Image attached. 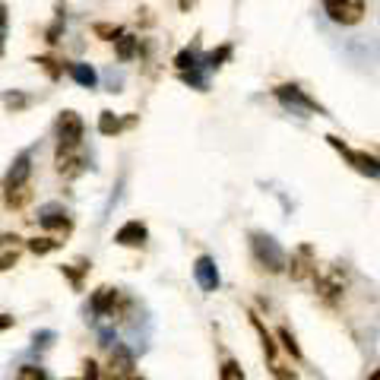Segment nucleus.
Here are the masks:
<instances>
[{"mask_svg":"<svg viewBox=\"0 0 380 380\" xmlns=\"http://www.w3.org/2000/svg\"><path fill=\"white\" fill-rule=\"evenodd\" d=\"M250 250H254V260L260 263L267 273H282V269H289V257H285L282 244L276 241L273 235L254 232L250 235Z\"/></svg>","mask_w":380,"mask_h":380,"instance_id":"nucleus-1","label":"nucleus"},{"mask_svg":"<svg viewBox=\"0 0 380 380\" xmlns=\"http://www.w3.org/2000/svg\"><path fill=\"white\" fill-rule=\"evenodd\" d=\"M276 99L282 101V108H289L291 114H301V118H311V114H327L301 86L295 83H285V86H276Z\"/></svg>","mask_w":380,"mask_h":380,"instance_id":"nucleus-2","label":"nucleus"},{"mask_svg":"<svg viewBox=\"0 0 380 380\" xmlns=\"http://www.w3.org/2000/svg\"><path fill=\"white\" fill-rule=\"evenodd\" d=\"M327 142L332 149H336L339 155H342L345 162H349L352 168H355L358 174H364V178H374L380 181V159H374V155H368V152H362V149H352V146H345L339 137H327Z\"/></svg>","mask_w":380,"mask_h":380,"instance_id":"nucleus-3","label":"nucleus"},{"mask_svg":"<svg viewBox=\"0 0 380 380\" xmlns=\"http://www.w3.org/2000/svg\"><path fill=\"white\" fill-rule=\"evenodd\" d=\"M323 13L336 26H358L368 6H364V0H323Z\"/></svg>","mask_w":380,"mask_h":380,"instance_id":"nucleus-4","label":"nucleus"},{"mask_svg":"<svg viewBox=\"0 0 380 380\" xmlns=\"http://www.w3.org/2000/svg\"><path fill=\"white\" fill-rule=\"evenodd\" d=\"M83 130H86V124L77 111H60V118H57V149H79Z\"/></svg>","mask_w":380,"mask_h":380,"instance_id":"nucleus-5","label":"nucleus"},{"mask_svg":"<svg viewBox=\"0 0 380 380\" xmlns=\"http://www.w3.org/2000/svg\"><path fill=\"white\" fill-rule=\"evenodd\" d=\"M137 355L127 349L124 342H114V349L108 352V380H127L137 374Z\"/></svg>","mask_w":380,"mask_h":380,"instance_id":"nucleus-6","label":"nucleus"},{"mask_svg":"<svg viewBox=\"0 0 380 380\" xmlns=\"http://www.w3.org/2000/svg\"><path fill=\"white\" fill-rule=\"evenodd\" d=\"M317 273V260H314V247L311 244H301V247L291 250V260H289V276L295 282H304Z\"/></svg>","mask_w":380,"mask_h":380,"instance_id":"nucleus-7","label":"nucleus"},{"mask_svg":"<svg viewBox=\"0 0 380 380\" xmlns=\"http://www.w3.org/2000/svg\"><path fill=\"white\" fill-rule=\"evenodd\" d=\"M194 279H196V285H200L203 291H206V295H213V291L222 285L219 267H216V260L209 254H203V257H196L194 260Z\"/></svg>","mask_w":380,"mask_h":380,"instance_id":"nucleus-8","label":"nucleus"},{"mask_svg":"<svg viewBox=\"0 0 380 380\" xmlns=\"http://www.w3.org/2000/svg\"><path fill=\"white\" fill-rule=\"evenodd\" d=\"M114 241H118L121 247H142V244L149 241V228L142 225V222L130 219V222H124V225L114 232Z\"/></svg>","mask_w":380,"mask_h":380,"instance_id":"nucleus-9","label":"nucleus"},{"mask_svg":"<svg viewBox=\"0 0 380 380\" xmlns=\"http://www.w3.org/2000/svg\"><path fill=\"white\" fill-rule=\"evenodd\" d=\"M38 225H42V228H64V232H70V216H67V209L60 206V203H45V206L38 209Z\"/></svg>","mask_w":380,"mask_h":380,"instance_id":"nucleus-10","label":"nucleus"},{"mask_svg":"<svg viewBox=\"0 0 380 380\" xmlns=\"http://www.w3.org/2000/svg\"><path fill=\"white\" fill-rule=\"evenodd\" d=\"M29 174H32V155L23 152V155H16V159H13L10 172H6V178H4V187H23V184H29Z\"/></svg>","mask_w":380,"mask_h":380,"instance_id":"nucleus-11","label":"nucleus"},{"mask_svg":"<svg viewBox=\"0 0 380 380\" xmlns=\"http://www.w3.org/2000/svg\"><path fill=\"white\" fill-rule=\"evenodd\" d=\"M114 301H118V289H111V285H101V289L92 291L89 311H92L95 317H111L114 314Z\"/></svg>","mask_w":380,"mask_h":380,"instance_id":"nucleus-12","label":"nucleus"},{"mask_svg":"<svg viewBox=\"0 0 380 380\" xmlns=\"http://www.w3.org/2000/svg\"><path fill=\"white\" fill-rule=\"evenodd\" d=\"M19 254H23V238L16 235H0V273L16 267Z\"/></svg>","mask_w":380,"mask_h":380,"instance_id":"nucleus-13","label":"nucleus"},{"mask_svg":"<svg viewBox=\"0 0 380 380\" xmlns=\"http://www.w3.org/2000/svg\"><path fill=\"white\" fill-rule=\"evenodd\" d=\"M174 67H178L181 73H187V70H203V57H200V45H187L184 51L174 57Z\"/></svg>","mask_w":380,"mask_h":380,"instance_id":"nucleus-14","label":"nucleus"},{"mask_svg":"<svg viewBox=\"0 0 380 380\" xmlns=\"http://www.w3.org/2000/svg\"><path fill=\"white\" fill-rule=\"evenodd\" d=\"M70 77L77 79L83 89H95V86H99V73H95L89 64H70Z\"/></svg>","mask_w":380,"mask_h":380,"instance_id":"nucleus-15","label":"nucleus"},{"mask_svg":"<svg viewBox=\"0 0 380 380\" xmlns=\"http://www.w3.org/2000/svg\"><path fill=\"white\" fill-rule=\"evenodd\" d=\"M121 127H124V121H121L114 111H101L99 114V133H105V137H114V133H121Z\"/></svg>","mask_w":380,"mask_h":380,"instance_id":"nucleus-16","label":"nucleus"},{"mask_svg":"<svg viewBox=\"0 0 380 380\" xmlns=\"http://www.w3.org/2000/svg\"><path fill=\"white\" fill-rule=\"evenodd\" d=\"M29 196H32L29 184H23V187H6V206H10V209H19V206H26V203H29Z\"/></svg>","mask_w":380,"mask_h":380,"instance_id":"nucleus-17","label":"nucleus"},{"mask_svg":"<svg viewBox=\"0 0 380 380\" xmlns=\"http://www.w3.org/2000/svg\"><path fill=\"white\" fill-rule=\"evenodd\" d=\"M228 57H232V48H228V45H222L219 51H209L206 57H203V70H219V67H222V60H228Z\"/></svg>","mask_w":380,"mask_h":380,"instance_id":"nucleus-18","label":"nucleus"},{"mask_svg":"<svg viewBox=\"0 0 380 380\" xmlns=\"http://www.w3.org/2000/svg\"><path fill=\"white\" fill-rule=\"evenodd\" d=\"M137 48H140V38L121 35V38H118V57H121V60H133V57H137Z\"/></svg>","mask_w":380,"mask_h":380,"instance_id":"nucleus-19","label":"nucleus"},{"mask_svg":"<svg viewBox=\"0 0 380 380\" xmlns=\"http://www.w3.org/2000/svg\"><path fill=\"white\" fill-rule=\"evenodd\" d=\"M26 247H29L35 257H45V254H51V250H57L60 241H54V238H32Z\"/></svg>","mask_w":380,"mask_h":380,"instance_id":"nucleus-20","label":"nucleus"},{"mask_svg":"<svg viewBox=\"0 0 380 380\" xmlns=\"http://www.w3.org/2000/svg\"><path fill=\"white\" fill-rule=\"evenodd\" d=\"M276 336L282 339V349L289 352V355H291V358H295V362H298V358H301V349H298V342H295V336H291V330L279 327V330H276Z\"/></svg>","mask_w":380,"mask_h":380,"instance_id":"nucleus-21","label":"nucleus"},{"mask_svg":"<svg viewBox=\"0 0 380 380\" xmlns=\"http://www.w3.org/2000/svg\"><path fill=\"white\" fill-rule=\"evenodd\" d=\"M16 380H48V374L38 364H23V368L16 371Z\"/></svg>","mask_w":380,"mask_h":380,"instance_id":"nucleus-22","label":"nucleus"},{"mask_svg":"<svg viewBox=\"0 0 380 380\" xmlns=\"http://www.w3.org/2000/svg\"><path fill=\"white\" fill-rule=\"evenodd\" d=\"M86 269H89V263L83 260V263H79V269H73V267H60V273H64L67 279H70V282L79 289V285H83V273H86Z\"/></svg>","mask_w":380,"mask_h":380,"instance_id":"nucleus-23","label":"nucleus"},{"mask_svg":"<svg viewBox=\"0 0 380 380\" xmlns=\"http://www.w3.org/2000/svg\"><path fill=\"white\" fill-rule=\"evenodd\" d=\"M95 35H101V38H105V42H118L121 29H118V26H105V23H95Z\"/></svg>","mask_w":380,"mask_h":380,"instance_id":"nucleus-24","label":"nucleus"},{"mask_svg":"<svg viewBox=\"0 0 380 380\" xmlns=\"http://www.w3.org/2000/svg\"><path fill=\"white\" fill-rule=\"evenodd\" d=\"M222 380H244V374H241V368H238L235 362H225L222 364Z\"/></svg>","mask_w":380,"mask_h":380,"instance_id":"nucleus-25","label":"nucleus"},{"mask_svg":"<svg viewBox=\"0 0 380 380\" xmlns=\"http://www.w3.org/2000/svg\"><path fill=\"white\" fill-rule=\"evenodd\" d=\"M4 105L13 108V111H19V108L29 105V99H26V95H4Z\"/></svg>","mask_w":380,"mask_h":380,"instance_id":"nucleus-26","label":"nucleus"},{"mask_svg":"<svg viewBox=\"0 0 380 380\" xmlns=\"http://www.w3.org/2000/svg\"><path fill=\"white\" fill-rule=\"evenodd\" d=\"M35 64H42L51 79H57V77H60V67H54V64H57V60H51V57H35Z\"/></svg>","mask_w":380,"mask_h":380,"instance_id":"nucleus-27","label":"nucleus"},{"mask_svg":"<svg viewBox=\"0 0 380 380\" xmlns=\"http://www.w3.org/2000/svg\"><path fill=\"white\" fill-rule=\"evenodd\" d=\"M51 339H54V332L42 330V332H35V336H32V345H35V349H45V345H51Z\"/></svg>","mask_w":380,"mask_h":380,"instance_id":"nucleus-28","label":"nucleus"},{"mask_svg":"<svg viewBox=\"0 0 380 380\" xmlns=\"http://www.w3.org/2000/svg\"><path fill=\"white\" fill-rule=\"evenodd\" d=\"M79 380H99V364H95V362H86V364H83V377H79Z\"/></svg>","mask_w":380,"mask_h":380,"instance_id":"nucleus-29","label":"nucleus"},{"mask_svg":"<svg viewBox=\"0 0 380 380\" xmlns=\"http://www.w3.org/2000/svg\"><path fill=\"white\" fill-rule=\"evenodd\" d=\"M4 29H6V6L0 4V38H4Z\"/></svg>","mask_w":380,"mask_h":380,"instance_id":"nucleus-30","label":"nucleus"},{"mask_svg":"<svg viewBox=\"0 0 380 380\" xmlns=\"http://www.w3.org/2000/svg\"><path fill=\"white\" fill-rule=\"evenodd\" d=\"M6 327H13V317L10 314H0V330H6Z\"/></svg>","mask_w":380,"mask_h":380,"instance_id":"nucleus-31","label":"nucleus"},{"mask_svg":"<svg viewBox=\"0 0 380 380\" xmlns=\"http://www.w3.org/2000/svg\"><path fill=\"white\" fill-rule=\"evenodd\" d=\"M196 4V0H178V6H181V13H187L190 10V6H194Z\"/></svg>","mask_w":380,"mask_h":380,"instance_id":"nucleus-32","label":"nucleus"},{"mask_svg":"<svg viewBox=\"0 0 380 380\" xmlns=\"http://www.w3.org/2000/svg\"><path fill=\"white\" fill-rule=\"evenodd\" d=\"M368 380H380V368H377V371H374V374H371Z\"/></svg>","mask_w":380,"mask_h":380,"instance_id":"nucleus-33","label":"nucleus"},{"mask_svg":"<svg viewBox=\"0 0 380 380\" xmlns=\"http://www.w3.org/2000/svg\"><path fill=\"white\" fill-rule=\"evenodd\" d=\"M127 380H146V377H137V374H133V377H127Z\"/></svg>","mask_w":380,"mask_h":380,"instance_id":"nucleus-34","label":"nucleus"}]
</instances>
